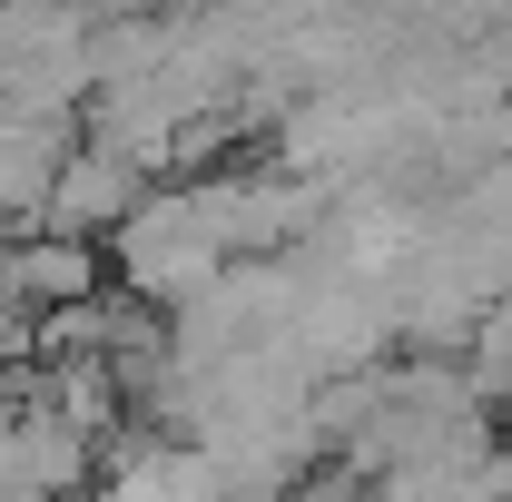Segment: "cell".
Returning a JSON list of instances; mask_svg holds the SVG:
<instances>
[{
  "label": "cell",
  "instance_id": "2",
  "mask_svg": "<svg viewBox=\"0 0 512 502\" xmlns=\"http://www.w3.org/2000/svg\"><path fill=\"white\" fill-rule=\"evenodd\" d=\"M158 188V168L148 158H128L119 138H89V148H69L60 178H50V227H79V237H119V217L138 207V197Z\"/></svg>",
  "mask_w": 512,
  "mask_h": 502
},
{
  "label": "cell",
  "instance_id": "1",
  "mask_svg": "<svg viewBox=\"0 0 512 502\" xmlns=\"http://www.w3.org/2000/svg\"><path fill=\"white\" fill-rule=\"evenodd\" d=\"M109 266H119L128 296H148V306H168V315L188 306V296H207V286L237 266V237H227V217H217L207 178H188V188H148L119 217Z\"/></svg>",
  "mask_w": 512,
  "mask_h": 502
},
{
  "label": "cell",
  "instance_id": "3",
  "mask_svg": "<svg viewBox=\"0 0 512 502\" xmlns=\"http://www.w3.org/2000/svg\"><path fill=\"white\" fill-rule=\"evenodd\" d=\"M0 296L20 315H50V306H79V296H99V237H79V227H20L10 256H0Z\"/></svg>",
  "mask_w": 512,
  "mask_h": 502
}]
</instances>
